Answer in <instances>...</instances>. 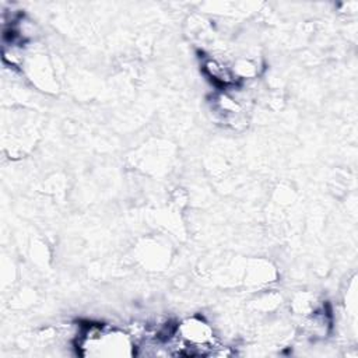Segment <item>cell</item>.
I'll list each match as a JSON object with an SVG mask.
<instances>
[{
    "label": "cell",
    "instance_id": "6da1fadb",
    "mask_svg": "<svg viewBox=\"0 0 358 358\" xmlns=\"http://www.w3.org/2000/svg\"><path fill=\"white\" fill-rule=\"evenodd\" d=\"M77 352L83 357L136 355L131 333L105 324H87L76 337Z\"/></svg>",
    "mask_w": 358,
    "mask_h": 358
},
{
    "label": "cell",
    "instance_id": "7a4b0ae2",
    "mask_svg": "<svg viewBox=\"0 0 358 358\" xmlns=\"http://www.w3.org/2000/svg\"><path fill=\"white\" fill-rule=\"evenodd\" d=\"M203 70L206 76L220 88H231L235 87L238 83L236 70L229 67L224 60L217 57H208L203 63Z\"/></svg>",
    "mask_w": 358,
    "mask_h": 358
}]
</instances>
